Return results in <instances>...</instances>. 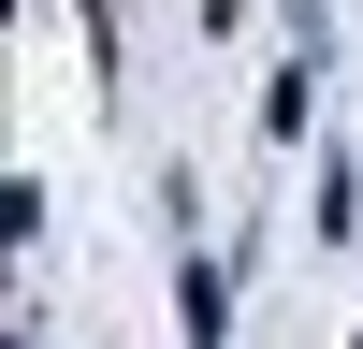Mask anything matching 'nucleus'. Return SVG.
I'll return each mask as SVG.
<instances>
[{"label":"nucleus","mask_w":363,"mask_h":349,"mask_svg":"<svg viewBox=\"0 0 363 349\" xmlns=\"http://www.w3.org/2000/svg\"><path fill=\"white\" fill-rule=\"evenodd\" d=\"M291 29H306V44H320V0H291Z\"/></svg>","instance_id":"7ed1b4c3"},{"label":"nucleus","mask_w":363,"mask_h":349,"mask_svg":"<svg viewBox=\"0 0 363 349\" xmlns=\"http://www.w3.org/2000/svg\"><path fill=\"white\" fill-rule=\"evenodd\" d=\"M262 131H277V145H306V131H320V73H306V58L262 87Z\"/></svg>","instance_id":"f03ea898"},{"label":"nucleus","mask_w":363,"mask_h":349,"mask_svg":"<svg viewBox=\"0 0 363 349\" xmlns=\"http://www.w3.org/2000/svg\"><path fill=\"white\" fill-rule=\"evenodd\" d=\"M174 320H189V349H218V335H233V277H218L203 248H189V277H174Z\"/></svg>","instance_id":"f257e3e1"}]
</instances>
